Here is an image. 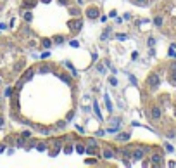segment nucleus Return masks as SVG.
<instances>
[{
	"instance_id": "obj_12",
	"label": "nucleus",
	"mask_w": 176,
	"mask_h": 168,
	"mask_svg": "<svg viewBox=\"0 0 176 168\" xmlns=\"http://www.w3.org/2000/svg\"><path fill=\"white\" fill-rule=\"evenodd\" d=\"M41 43H43V47H45V49H48V47L52 45V42H50V40H47V38H43V40H41Z\"/></svg>"
},
{
	"instance_id": "obj_13",
	"label": "nucleus",
	"mask_w": 176,
	"mask_h": 168,
	"mask_svg": "<svg viewBox=\"0 0 176 168\" xmlns=\"http://www.w3.org/2000/svg\"><path fill=\"white\" fill-rule=\"evenodd\" d=\"M54 42H55V43H62V42H64V37L57 35V37H54Z\"/></svg>"
},
{
	"instance_id": "obj_19",
	"label": "nucleus",
	"mask_w": 176,
	"mask_h": 168,
	"mask_svg": "<svg viewBox=\"0 0 176 168\" xmlns=\"http://www.w3.org/2000/svg\"><path fill=\"white\" fill-rule=\"evenodd\" d=\"M0 99H2V97H0Z\"/></svg>"
},
{
	"instance_id": "obj_10",
	"label": "nucleus",
	"mask_w": 176,
	"mask_h": 168,
	"mask_svg": "<svg viewBox=\"0 0 176 168\" xmlns=\"http://www.w3.org/2000/svg\"><path fill=\"white\" fill-rule=\"evenodd\" d=\"M69 12H71L73 16H78V14L81 12V11H79L78 7H69Z\"/></svg>"
},
{
	"instance_id": "obj_14",
	"label": "nucleus",
	"mask_w": 176,
	"mask_h": 168,
	"mask_svg": "<svg viewBox=\"0 0 176 168\" xmlns=\"http://www.w3.org/2000/svg\"><path fill=\"white\" fill-rule=\"evenodd\" d=\"M76 146H78V147H76V151H78V152H83V151H86L83 144H76Z\"/></svg>"
},
{
	"instance_id": "obj_8",
	"label": "nucleus",
	"mask_w": 176,
	"mask_h": 168,
	"mask_svg": "<svg viewBox=\"0 0 176 168\" xmlns=\"http://www.w3.org/2000/svg\"><path fill=\"white\" fill-rule=\"evenodd\" d=\"M104 158H105V159H112V158H114V152L105 147V149H104Z\"/></svg>"
},
{
	"instance_id": "obj_6",
	"label": "nucleus",
	"mask_w": 176,
	"mask_h": 168,
	"mask_svg": "<svg viewBox=\"0 0 176 168\" xmlns=\"http://www.w3.org/2000/svg\"><path fill=\"white\" fill-rule=\"evenodd\" d=\"M86 18L97 19L98 18V9L97 7H88V9H86Z\"/></svg>"
},
{
	"instance_id": "obj_16",
	"label": "nucleus",
	"mask_w": 176,
	"mask_h": 168,
	"mask_svg": "<svg viewBox=\"0 0 176 168\" xmlns=\"http://www.w3.org/2000/svg\"><path fill=\"white\" fill-rule=\"evenodd\" d=\"M22 137H24V139H29V137H31V132H22Z\"/></svg>"
},
{
	"instance_id": "obj_3",
	"label": "nucleus",
	"mask_w": 176,
	"mask_h": 168,
	"mask_svg": "<svg viewBox=\"0 0 176 168\" xmlns=\"http://www.w3.org/2000/svg\"><path fill=\"white\" fill-rule=\"evenodd\" d=\"M67 26H69V30H71V31L78 33L79 30L83 28V19H73V21H69V23H67Z\"/></svg>"
},
{
	"instance_id": "obj_1",
	"label": "nucleus",
	"mask_w": 176,
	"mask_h": 168,
	"mask_svg": "<svg viewBox=\"0 0 176 168\" xmlns=\"http://www.w3.org/2000/svg\"><path fill=\"white\" fill-rule=\"evenodd\" d=\"M161 116H162L161 108H159V106H152V108H150V111H149V120H150V121H159V120H161Z\"/></svg>"
},
{
	"instance_id": "obj_4",
	"label": "nucleus",
	"mask_w": 176,
	"mask_h": 168,
	"mask_svg": "<svg viewBox=\"0 0 176 168\" xmlns=\"http://www.w3.org/2000/svg\"><path fill=\"white\" fill-rule=\"evenodd\" d=\"M143 156H145V149L143 147H137V149L131 151V159H135V161L143 159Z\"/></svg>"
},
{
	"instance_id": "obj_18",
	"label": "nucleus",
	"mask_w": 176,
	"mask_h": 168,
	"mask_svg": "<svg viewBox=\"0 0 176 168\" xmlns=\"http://www.w3.org/2000/svg\"><path fill=\"white\" fill-rule=\"evenodd\" d=\"M2 125H4V118L0 116V127H2Z\"/></svg>"
},
{
	"instance_id": "obj_11",
	"label": "nucleus",
	"mask_w": 176,
	"mask_h": 168,
	"mask_svg": "<svg viewBox=\"0 0 176 168\" xmlns=\"http://www.w3.org/2000/svg\"><path fill=\"white\" fill-rule=\"evenodd\" d=\"M154 24L161 28V26H162V18H161V16H156V19H154Z\"/></svg>"
},
{
	"instance_id": "obj_15",
	"label": "nucleus",
	"mask_w": 176,
	"mask_h": 168,
	"mask_svg": "<svg viewBox=\"0 0 176 168\" xmlns=\"http://www.w3.org/2000/svg\"><path fill=\"white\" fill-rule=\"evenodd\" d=\"M169 71H176V61L171 62V66H169Z\"/></svg>"
},
{
	"instance_id": "obj_7",
	"label": "nucleus",
	"mask_w": 176,
	"mask_h": 168,
	"mask_svg": "<svg viewBox=\"0 0 176 168\" xmlns=\"http://www.w3.org/2000/svg\"><path fill=\"white\" fill-rule=\"evenodd\" d=\"M52 69H54V68H52L50 64H43V66H40V73H41V75H45V73H50Z\"/></svg>"
},
{
	"instance_id": "obj_17",
	"label": "nucleus",
	"mask_w": 176,
	"mask_h": 168,
	"mask_svg": "<svg viewBox=\"0 0 176 168\" xmlns=\"http://www.w3.org/2000/svg\"><path fill=\"white\" fill-rule=\"evenodd\" d=\"M59 2H60L62 5H69V0H59Z\"/></svg>"
},
{
	"instance_id": "obj_9",
	"label": "nucleus",
	"mask_w": 176,
	"mask_h": 168,
	"mask_svg": "<svg viewBox=\"0 0 176 168\" xmlns=\"http://www.w3.org/2000/svg\"><path fill=\"white\" fill-rule=\"evenodd\" d=\"M130 135H131V133H130V132H126V133H121L117 139H119V140H128V139H130Z\"/></svg>"
},
{
	"instance_id": "obj_5",
	"label": "nucleus",
	"mask_w": 176,
	"mask_h": 168,
	"mask_svg": "<svg viewBox=\"0 0 176 168\" xmlns=\"http://www.w3.org/2000/svg\"><path fill=\"white\" fill-rule=\"evenodd\" d=\"M162 159H164L162 154H152V156H150V163H152L154 167H161V165L164 163Z\"/></svg>"
},
{
	"instance_id": "obj_2",
	"label": "nucleus",
	"mask_w": 176,
	"mask_h": 168,
	"mask_svg": "<svg viewBox=\"0 0 176 168\" xmlns=\"http://www.w3.org/2000/svg\"><path fill=\"white\" fill-rule=\"evenodd\" d=\"M159 83H161V78H159L157 73L149 75V78H147V85H149V89H157V87H159Z\"/></svg>"
}]
</instances>
